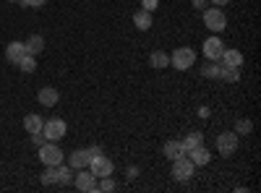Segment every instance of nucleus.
<instances>
[{"label":"nucleus","mask_w":261,"mask_h":193,"mask_svg":"<svg viewBox=\"0 0 261 193\" xmlns=\"http://www.w3.org/2000/svg\"><path fill=\"white\" fill-rule=\"evenodd\" d=\"M63 157L65 152L58 146V141H45L39 146V162L45 167H55V164H63Z\"/></svg>","instance_id":"1"},{"label":"nucleus","mask_w":261,"mask_h":193,"mask_svg":"<svg viewBox=\"0 0 261 193\" xmlns=\"http://www.w3.org/2000/svg\"><path fill=\"white\" fill-rule=\"evenodd\" d=\"M204 24H206V29H212L214 34H220V32H225L227 29V16H225V11L222 8H204Z\"/></svg>","instance_id":"2"},{"label":"nucleus","mask_w":261,"mask_h":193,"mask_svg":"<svg viewBox=\"0 0 261 193\" xmlns=\"http://www.w3.org/2000/svg\"><path fill=\"white\" fill-rule=\"evenodd\" d=\"M193 63H196V50H191V47H178L170 55V66L175 71H188Z\"/></svg>","instance_id":"3"},{"label":"nucleus","mask_w":261,"mask_h":193,"mask_svg":"<svg viewBox=\"0 0 261 193\" xmlns=\"http://www.w3.org/2000/svg\"><path fill=\"white\" fill-rule=\"evenodd\" d=\"M196 173V164L188 159V157H178L172 159V178H175L178 183H188Z\"/></svg>","instance_id":"4"},{"label":"nucleus","mask_w":261,"mask_h":193,"mask_svg":"<svg viewBox=\"0 0 261 193\" xmlns=\"http://www.w3.org/2000/svg\"><path fill=\"white\" fill-rule=\"evenodd\" d=\"M238 144H241V136H238L235 131L220 133V136H217V152H220L222 157H232L238 152Z\"/></svg>","instance_id":"5"},{"label":"nucleus","mask_w":261,"mask_h":193,"mask_svg":"<svg viewBox=\"0 0 261 193\" xmlns=\"http://www.w3.org/2000/svg\"><path fill=\"white\" fill-rule=\"evenodd\" d=\"M113 170H115L113 159L105 157V154H97V157H92V162H89V173H92L94 178H107V175H113Z\"/></svg>","instance_id":"6"},{"label":"nucleus","mask_w":261,"mask_h":193,"mask_svg":"<svg viewBox=\"0 0 261 193\" xmlns=\"http://www.w3.org/2000/svg\"><path fill=\"white\" fill-rule=\"evenodd\" d=\"M42 131H45L47 141H60L65 133H68V125H65V120H60V118H50V120H45Z\"/></svg>","instance_id":"7"},{"label":"nucleus","mask_w":261,"mask_h":193,"mask_svg":"<svg viewBox=\"0 0 261 193\" xmlns=\"http://www.w3.org/2000/svg\"><path fill=\"white\" fill-rule=\"evenodd\" d=\"M73 185L84 193H94L97 190V178L89 173V167H84V170H76L73 173Z\"/></svg>","instance_id":"8"},{"label":"nucleus","mask_w":261,"mask_h":193,"mask_svg":"<svg viewBox=\"0 0 261 193\" xmlns=\"http://www.w3.org/2000/svg\"><path fill=\"white\" fill-rule=\"evenodd\" d=\"M222 52H225V45H222V39L217 37V34H212V37L204 39V55H206L209 60H220Z\"/></svg>","instance_id":"9"},{"label":"nucleus","mask_w":261,"mask_h":193,"mask_svg":"<svg viewBox=\"0 0 261 193\" xmlns=\"http://www.w3.org/2000/svg\"><path fill=\"white\" fill-rule=\"evenodd\" d=\"M89 162H92V149H76V152L68 154L71 170H84V167H89Z\"/></svg>","instance_id":"10"},{"label":"nucleus","mask_w":261,"mask_h":193,"mask_svg":"<svg viewBox=\"0 0 261 193\" xmlns=\"http://www.w3.org/2000/svg\"><path fill=\"white\" fill-rule=\"evenodd\" d=\"M186 157L196 164V167H204V164H209L212 162V152L201 144V146H196V149H191V152H186Z\"/></svg>","instance_id":"11"},{"label":"nucleus","mask_w":261,"mask_h":193,"mask_svg":"<svg viewBox=\"0 0 261 193\" xmlns=\"http://www.w3.org/2000/svg\"><path fill=\"white\" fill-rule=\"evenodd\" d=\"M37 99H39L42 107H55L58 99H60V92L53 89V87H42V89L37 92Z\"/></svg>","instance_id":"12"},{"label":"nucleus","mask_w":261,"mask_h":193,"mask_svg":"<svg viewBox=\"0 0 261 193\" xmlns=\"http://www.w3.org/2000/svg\"><path fill=\"white\" fill-rule=\"evenodd\" d=\"M162 154L172 162V159H178V157H186V149H183V144H180V141L172 139V141H167V144L162 146Z\"/></svg>","instance_id":"13"},{"label":"nucleus","mask_w":261,"mask_h":193,"mask_svg":"<svg viewBox=\"0 0 261 193\" xmlns=\"http://www.w3.org/2000/svg\"><path fill=\"white\" fill-rule=\"evenodd\" d=\"M149 66L154 68V71H165L170 66V55L162 52V50H154V52L149 55Z\"/></svg>","instance_id":"14"},{"label":"nucleus","mask_w":261,"mask_h":193,"mask_svg":"<svg viewBox=\"0 0 261 193\" xmlns=\"http://www.w3.org/2000/svg\"><path fill=\"white\" fill-rule=\"evenodd\" d=\"M16 68H18L21 73H34V71H37V58L29 55V52H24V55L16 60Z\"/></svg>","instance_id":"15"},{"label":"nucleus","mask_w":261,"mask_h":193,"mask_svg":"<svg viewBox=\"0 0 261 193\" xmlns=\"http://www.w3.org/2000/svg\"><path fill=\"white\" fill-rule=\"evenodd\" d=\"M151 24H154V18H151V13L149 11H139V13H134V26L136 29H141V32H149L151 29Z\"/></svg>","instance_id":"16"},{"label":"nucleus","mask_w":261,"mask_h":193,"mask_svg":"<svg viewBox=\"0 0 261 193\" xmlns=\"http://www.w3.org/2000/svg\"><path fill=\"white\" fill-rule=\"evenodd\" d=\"M24 52H27V45H24V42H11V45L6 47V60L16 66V60L24 55Z\"/></svg>","instance_id":"17"},{"label":"nucleus","mask_w":261,"mask_h":193,"mask_svg":"<svg viewBox=\"0 0 261 193\" xmlns=\"http://www.w3.org/2000/svg\"><path fill=\"white\" fill-rule=\"evenodd\" d=\"M220 78H222L225 84L241 81V66H220Z\"/></svg>","instance_id":"18"},{"label":"nucleus","mask_w":261,"mask_h":193,"mask_svg":"<svg viewBox=\"0 0 261 193\" xmlns=\"http://www.w3.org/2000/svg\"><path fill=\"white\" fill-rule=\"evenodd\" d=\"M222 66H243V52L241 50H227L225 47V52H222Z\"/></svg>","instance_id":"19"},{"label":"nucleus","mask_w":261,"mask_h":193,"mask_svg":"<svg viewBox=\"0 0 261 193\" xmlns=\"http://www.w3.org/2000/svg\"><path fill=\"white\" fill-rule=\"evenodd\" d=\"M42 125H45V120H42V115H37V113H29V115L24 118L27 133H37V131H42Z\"/></svg>","instance_id":"20"},{"label":"nucleus","mask_w":261,"mask_h":193,"mask_svg":"<svg viewBox=\"0 0 261 193\" xmlns=\"http://www.w3.org/2000/svg\"><path fill=\"white\" fill-rule=\"evenodd\" d=\"M24 45H27V52L37 58V55H39L42 50H45V39H42L39 34H32V37H29V39L24 42Z\"/></svg>","instance_id":"21"},{"label":"nucleus","mask_w":261,"mask_h":193,"mask_svg":"<svg viewBox=\"0 0 261 193\" xmlns=\"http://www.w3.org/2000/svg\"><path fill=\"white\" fill-rule=\"evenodd\" d=\"M180 144H183L186 152H191V149H196V146H201V144H204V133H199V131H191V133H188Z\"/></svg>","instance_id":"22"},{"label":"nucleus","mask_w":261,"mask_h":193,"mask_svg":"<svg viewBox=\"0 0 261 193\" xmlns=\"http://www.w3.org/2000/svg\"><path fill=\"white\" fill-rule=\"evenodd\" d=\"M73 173H76V170H71L68 164H58V185L73 183Z\"/></svg>","instance_id":"23"},{"label":"nucleus","mask_w":261,"mask_h":193,"mask_svg":"<svg viewBox=\"0 0 261 193\" xmlns=\"http://www.w3.org/2000/svg\"><path fill=\"white\" fill-rule=\"evenodd\" d=\"M201 76H204V78H220V63H217V60H209L206 66L201 68Z\"/></svg>","instance_id":"24"},{"label":"nucleus","mask_w":261,"mask_h":193,"mask_svg":"<svg viewBox=\"0 0 261 193\" xmlns=\"http://www.w3.org/2000/svg\"><path fill=\"white\" fill-rule=\"evenodd\" d=\"M39 180H42V185H55L58 183V164L55 167H47L45 173L39 175Z\"/></svg>","instance_id":"25"},{"label":"nucleus","mask_w":261,"mask_h":193,"mask_svg":"<svg viewBox=\"0 0 261 193\" xmlns=\"http://www.w3.org/2000/svg\"><path fill=\"white\" fill-rule=\"evenodd\" d=\"M235 133L238 136H248V133H253V123L248 120V118H241L235 123Z\"/></svg>","instance_id":"26"},{"label":"nucleus","mask_w":261,"mask_h":193,"mask_svg":"<svg viewBox=\"0 0 261 193\" xmlns=\"http://www.w3.org/2000/svg\"><path fill=\"white\" fill-rule=\"evenodd\" d=\"M118 185H115V180L107 175V178H97V190H102V193H110V190H115Z\"/></svg>","instance_id":"27"},{"label":"nucleus","mask_w":261,"mask_h":193,"mask_svg":"<svg viewBox=\"0 0 261 193\" xmlns=\"http://www.w3.org/2000/svg\"><path fill=\"white\" fill-rule=\"evenodd\" d=\"M18 3L24 6V8H42V6L47 3V0H18Z\"/></svg>","instance_id":"28"},{"label":"nucleus","mask_w":261,"mask_h":193,"mask_svg":"<svg viewBox=\"0 0 261 193\" xmlns=\"http://www.w3.org/2000/svg\"><path fill=\"white\" fill-rule=\"evenodd\" d=\"M157 6H160V0H141V8H144V11H149V13H154V11H157Z\"/></svg>","instance_id":"29"},{"label":"nucleus","mask_w":261,"mask_h":193,"mask_svg":"<svg viewBox=\"0 0 261 193\" xmlns=\"http://www.w3.org/2000/svg\"><path fill=\"white\" fill-rule=\"evenodd\" d=\"M45 141H47L45 131H37V133H32V144H34V146H42V144H45Z\"/></svg>","instance_id":"30"},{"label":"nucleus","mask_w":261,"mask_h":193,"mask_svg":"<svg viewBox=\"0 0 261 193\" xmlns=\"http://www.w3.org/2000/svg\"><path fill=\"white\" fill-rule=\"evenodd\" d=\"M191 6H193L196 11H204V8L209 6V0H191Z\"/></svg>","instance_id":"31"},{"label":"nucleus","mask_w":261,"mask_h":193,"mask_svg":"<svg viewBox=\"0 0 261 193\" xmlns=\"http://www.w3.org/2000/svg\"><path fill=\"white\" fill-rule=\"evenodd\" d=\"M209 3H212V6H217V8H225V6L230 3V0H209Z\"/></svg>","instance_id":"32"},{"label":"nucleus","mask_w":261,"mask_h":193,"mask_svg":"<svg viewBox=\"0 0 261 193\" xmlns=\"http://www.w3.org/2000/svg\"><path fill=\"white\" fill-rule=\"evenodd\" d=\"M8 3H18V0H8Z\"/></svg>","instance_id":"33"}]
</instances>
